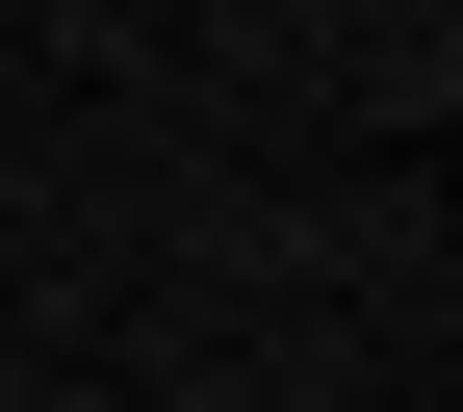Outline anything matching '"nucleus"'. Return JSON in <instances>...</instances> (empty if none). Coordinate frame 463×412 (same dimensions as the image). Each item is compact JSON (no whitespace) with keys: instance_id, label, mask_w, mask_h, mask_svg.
Listing matches in <instances>:
<instances>
[]
</instances>
